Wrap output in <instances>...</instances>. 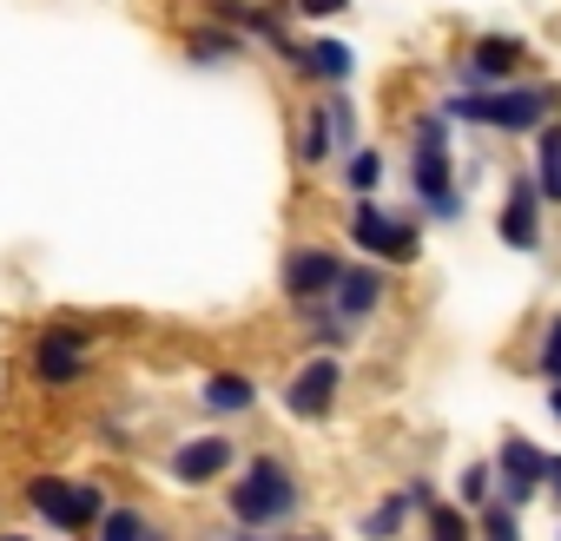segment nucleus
Here are the masks:
<instances>
[{"label":"nucleus","instance_id":"f257e3e1","mask_svg":"<svg viewBox=\"0 0 561 541\" xmlns=\"http://www.w3.org/2000/svg\"><path fill=\"white\" fill-rule=\"evenodd\" d=\"M231 515L244 521V528H277V521H291L298 515V482H291V469L285 462H251L244 475H238V488H231Z\"/></svg>","mask_w":561,"mask_h":541},{"label":"nucleus","instance_id":"f03ea898","mask_svg":"<svg viewBox=\"0 0 561 541\" xmlns=\"http://www.w3.org/2000/svg\"><path fill=\"white\" fill-rule=\"evenodd\" d=\"M27 502H34L54 528H93V521H100V488H87V482H54V475H41V482H27Z\"/></svg>","mask_w":561,"mask_h":541},{"label":"nucleus","instance_id":"7ed1b4c3","mask_svg":"<svg viewBox=\"0 0 561 541\" xmlns=\"http://www.w3.org/2000/svg\"><path fill=\"white\" fill-rule=\"evenodd\" d=\"M456 113H462V119H476V126L528 133V126H541V119H548V93H476V100H462Z\"/></svg>","mask_w":561,"mask_h":541},{"label":"nucleus","instance_id":"20e7f679","mask_svg":"<svg viewBox=\"0 0 561 541\" xmlns=\"http://www.w3.org/2000/svg\"><path fill=\"white\" fill-rule=\"evenodd\" d=\"M351 238H357L364 251H377V257H390V264H403V257H416V231H410L403 218H390V211H377V205H357V218H351Z\"/></svg>","mask_w":561,"mask_h":541},{"label":"nucleus","instance_id":"39448f33","mask_svg":"<svg viewBox=\"0 0 561 541\" xmlns=\"http://www.w3.org/2000/svg\"><path fill=\"white\" fill-rule=\"evenodd\" d=\"M337 383H344V377H337V364H331V357H318V364H305V370H298V383L285 390V403H291V416H305V423H318V416H324V410L337 403Z\"/></svg>","mask_w":561,"mask_h":541},{"label":"nucleus","instance_id":"423d86ee","mask_svg":"<svg viewBox=\"0 0 561 541\" xmlns=\"http://www.w3.org/2000/svg\"><path fill=\"white\" fill-rule=\"evenodd\" d=\"M337 257L331 251H291L285 257V291L298 298V304H311V298H331V285H337Z\"/></svg>","mask_w":561,"mask_h":541},{"label":"nucleus","instance_id":"0eeeda50","mask_svg":"<svg viewBox=\"0 0 561 541\" xmlns=\"http://www.w3.org/2000/svg\"><path fill=\"white\" fill-rule=\"evenodd\" d=\"M87 370V337L80 331H47L41 350H34V377L41 383H73Z\"/></svg>","mask_w":561,"mask_h":541},{"label":"nucleus","instance_id":"6e6552de","mask_svg":"<svg viewBox=\"0 0 561 541\" xmlns=\"http://www.w3.org/2000/svg\"><path fill=\"white\" fill-rule=\"evenodd\" d=\"M541 185L535 179H515L508 185V205H502V238L515 244V251H535V238H541Z\"/></svg>","mask_w":561,"mask_h":541},{"label":"nucleus","instance_id":"1a4fd4ad","mask_svg":"<svg viewBox=\"0 0 561 541\" xmlns=\"http://www.w3.org/2000/svg\"><path fill=\"white\" fill-rule=\"evenodd\" d=\"M225 462H231V442L225 436H198V442H179L172 449V475L179 482H211Z\"/></svg>","mask_w":561,"mask_h":541},{"label":"nucleus","instance_id":"9d476101","mask_svg":"<svg viewBox=\"0 0 561 541\" xmlns=\"http://www.w3.org/2000/svg\"><path fill=\"white\" fill-rule=\"evenodd\" d=\"M541 469H548V456H541L535 442H508V449H502V475H508L502 495H508V502H528L535 482H541Z\"/></svg>","mask_w":561,"mask_h":541},{"label":"nucleus","instance_id":"9b49d317","mask_svg":"<svg viewBox=\"0 0 561 541\" xmlns=\"http://www.w3.org/2000/svg\"><path fill=\"white\" fill-rule=\"evenodd\" d=\"M331 298H337V311H344V318H364V311H377V298H383V278H377V270H337Z\"/></svg>","mask_w":561,"mask_h":541},{"label":"nucleus","instance_id":"f8f14e48","mask_svg":"<svg viewBox=\"0 0 561 541\" xmlns=\"http://www.w3.org/2000/svg\"><path fill=\"white\" fill-rule=\"evenodd\" d=\"M251 403H257L251 377H211V383H205V410H218V416H238V410H251Z\"/></svg>","mask_w":561,"mask_h":541},{"label":"nucleus","instance_id":"ddd939ff","mask_svg":"<svg viewBox=\"0 0 561 541\" xmlns=\"http://www.w3.org/2000/svg\"><path fill=\"white\" fill-rule=\"evenodd\" d=\"M515 60H522V47H515V41H482V47H476V60H469V73H476V80H502Z\"/></svg>","mask_w":561,"mask_h":541},{"label":"nucleus","instance_id":"4468645a","mask_svg":"<svg viewBox=\"0 0 561 541\" xmlns=\"http://www.w3.org/2000/svg\"><path fill=\"white\" fill-rule=\"evenodd\" d=\"M291 60H305V73H324V80H344L351 73V47H337V41H318V47H305Z\"/></svg>","mask_w":561,"mask_h":541},{"label":"nucleus","instance_id":"2eb2a0df","mask_svg":"<svg viewBox=\"0 0 561 541\" xmlns=\"http://www.w3.org/2000/svg\"><path fill=\"white\" fill-rule=\"evenodd\" d=\"M548 198H561V126H548L541 133V179H535Z\"/></svg>","mask_w":561,"mask_h":541},{"label":"nucleus","instance_id":"dca6fc26","mask_svg":"<svg viewBox=\"0 0 561 541\" xmlns=\"http://www.w3.org/2000/svg\"><path fill=\"white\" fill-rule=\"evenodd\" d=\"M331 146H337L331 119H324V113H311V133H305V165H324V159H331Z\"/></svg>","mask_w":561,"mask_h":541},{"label":"nucleus","instance_id":"f3484780","mask_svg":"<svg viewBox=\"0 0 561 541\" xmlns=\"http://www.w3.org/2000/svg\"><path fill=\"white\" fill-rule=\"evenodd\" d=\"M489 488H495V469H489V462H476V469L462 475V502H476V508H482V502H489Z\"/></svg>","mask_w":561,"mask_h":541},{"label":"nucleus","instance_id":"a211bd4d","mask_svg":"<svg viewBox=\"0 0 561 541\" xmlns=\"http://www.w3.org/2000/svg\"><path fill=\"white\" fill-rule=\"evenodd\" d=\"M377 179H383V159H377V152H357V159H351V185H357V192H370Z\"/></svg>","mask_w":561,"mask_h":541},{"label":"nucleus","instance_id":"6ab92c4d","mask_svg":"<svg viewBox=\"0 0 561 541\" xmlns=\"http://www.w3.org/2000/svg\"><path fill=\"white\" fill-rule=\"evenodd\" d=\"M100 528H106V534H152L146 515H106V508H100Z\"/></svg>","mask_w":561,"mask_h":541},{"label":"nucleus","instance_id":"aec40b11","mask_svg":"<svg viewBox=\"0 0 561 541\" xmlns=\"http://www.w3.org/2000/svg\"><path fill=\"white\" fill-rule=\"evenodd\" d=\"M403 508H410V495H403V502H383V508H377V515H370L364 528H370V534H390V528L403 521Z\"/></svg>","mask_w":561,"mask_h":541},{"label":"nucleus","instance_id":"412c9836","mask_svg":"<svg viewBox=\"0 0 561 541\" xmlns=\"http://www.w3.org/2000/svg\"><path fill=\"white\" fill-rule=\"evenodd\" d=\"M225 54H231L225 34H198V41H192V60H225Z\"/></svg>","mask_w":561,"mask_h":541},{"label":"nucleus","instance_id":"4be33fe9","mask_svg":"<svg viewBox=\"0 0 561 541\" xmlns=\"http://www.w3.org/2000/svg\"><path fill=\"white\" fill-rule=\"evenodd\" d=\"M311 337H318V344H344L351 331H344V318H311Z\"/></svg>","mask_w":561,"mask_h":541},{"label":"nucleus","instance_id":"5701e85b","mask_svg":"<svg viewBox=\"0 0 561 541\" xmlns=\"http://www.w3.org/2000/svg\"><path fill=\"white\" fill-rule=\"evenodd\" d=\"M423 508H430V528H443V534H462V528H469L456 508H436V502H423Z\"/></svg>","mask_w":561,"mask_h":541},{"label":"nucleus","instance_id":"b1692460","mask_svg":"<svg viewBox=\"0 0 561 541\" xmlns=\"http://www.w3.org/2000/svg\"><path fill=\"white\" fill-rule=\"evenodd\" d=\"M541 377H561V324H554L548 344H541Z\"/></svg>","mask_w":561,"mask_h":541},{"label":"nucleus","instance_id":"393cba45","mask_svg":"<svg viewBox=\"0 0 561 541\" xmlns=\"http://www.w3.org/2000/svg\"><path fill=\"white\" fill-rule=\"evenodd\" d=\"M416 146H449V126H443V119H423V126H416Z\"/></svg>","mask_w":561,"mask_h":541},{"label":"nucleus","instance_id":"a878e982","mask_svg":"<svg viewBox=\"0 0 561 541\" xmlns=\"http://www.w3.org/2000/svg\"><path fill=\"white\" fill-rule=\"evenodd\" d=\"M482 528H489V534H515V515H508V508H489Z\"/></svg>","mask_w":561,"mask_h":541},{"label":"nucleus","instance_id":"bb28decb","mask_svg":"<svg viewBox=\"0 0 561 541\" xmlns=\"http://www.w3.org/2000/svg\"><path fill=\"white\" fill-rule=\"evenodd\" d=\"M298 8H305V14H337L344 0H298Z\"/></svg>","mask_w":561,"mask_h":541},{"label":"nucleus","instance_id":"cd10ccee","mask_svg":"<svg viewBox=\"0 0 561 541\" xmlns=\"http://www.w3.org/2000/svg\"><path fill=\"white\" fill-rule=\"evenodd\" d=\"M541 482H548V488L561 495V462H548V469H541Z\"/></svg>","mask_w":561,"mask_h":541},{"label":"nucleus","instance_id":"c85d7f7f","mask_svg":"<svg viewBox=\"0 0 561 541\" xmlns=\"http://www.w3.org/2000/svg\"><path fill=\"white\" fill-rule=\"evenodd\" d=\"M554 416H561V377H554Z\"/></svg>","mask_w":561,"mask_h":541}]
</instances>
